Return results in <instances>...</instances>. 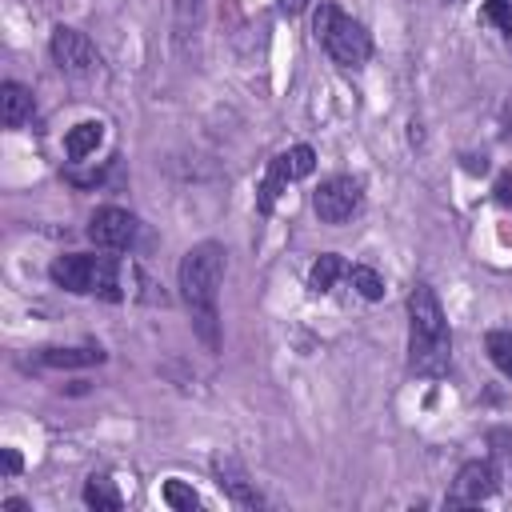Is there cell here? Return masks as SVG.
Instances as JSON below:
<instances>
[{"label": "cell", "mask_w": 512, "mask_h": 512, "mask_svg": "<svg viewBox=\"0 0 512 512\" xmlns=\"http://www.w3.org/2000/svg\"><path fill=\"white\" fill-rule=\"evenodd\" d=\"M220 484L228 488L232 504H240V508H260V504H264V500H260V492H252V488H248V484H244L240 476H224Z\"/></svg>", "instance_id": "18"}, {"label": "cell", "mask_w": 512, "mask_h": 512, "mask_svg": "<svg viewBox=\"0 0 512 512\" xmlns=\"http://www.w3.org/2000/svg\"><path fill=\"white\" fill-rule=\"evenodd\" d=\"M172 12H176L180 28H192L200 20V0H172Z\"/></svg>", "instance_id": "20"}, {"label": "cell", "mask_w": 512, "mask_h": 512, "mask_svg": "<svg viewBox=\"0 0 512 512\" xmlns=\"http://www.w3.org/2000/svg\"><path fill=\"white\" fill-rule=\"evenodd\" d=\"M484 12L504 36H512V0H484Z\"/></svg>", "instance_id": "19"}, {"label": "cell", "mask_w": 512, "mask_h": 512, "mask_svg": "<svg viewBox=\"0 0 512 512\" xmlns=\"http://www.w3.org/2000/svg\"><path fill=\"white\" fill-rule=\"evenodd\" d=\"M100 136H104V124H100V120H84V124H76V128L64 136V152H68L72 160H84L88 152H96Z\"/></svg>", "instance_id": "12"}, {"label": "cell", "mask_w": 512, "mask_h": 512, "mask_svg": "<svg viewBox=\"0 0 512 512\" xmlns=\"http://www.w3.org/2000/svg\"><path fill=\"white\" fill-rule=\"evenodd\" d=\"M48 52H52L56 68L68 72V76H96V72H100V52H96V44H92L84 32H76V28H64V24L52 28Z\"/></svg>", "instance_id": "5"}, {"label": "cell", "mask_w": 512, "mask_h": 512, "mask_svg": "<svg viewBox=\"0 0 512 512\" xmlns=\"http://www.w3.org/2000/svg\"><path fill=\"white\" fill-rule=\"evenodd\" d=\"M4 508H8V512H28V504H24V500H4Z\"/></svg>", "instance_id": "24"}, {"label": "cell", "mask_w": 512, "mask_h": 512, "mask_svg": "<svg viewBox=\"0 0 512 512\" xmlns=\"http://www.w3.org/2000/svg\"><path fill=\"white\" fill-rule=\"evenodd\" d=\"M40 364L48 368H88V364H104V348L100 344H84V348H44Z\"/></svg>", "instance_id": "11"}, {"label": "cell", "mask_w": 512, "mask_h": 512, "mask_svg": "<svg viewBox=\"0 0 512 512\" xmlns=\"http://www.w3.org/2000/svg\"><path fill=\"white\" fill-rule=\"evenodd\" d=\"M28 116H32V88H24L16 80H4L0 84V120H4V128H20Z\"/></svg>", "instance_id": "10"}, {"label": "cell", "mask_w": 512, "mask_h": 512, "mask_svg": "<svg viewBox=\"0 0 512 512\" xmlns=\"http://www.w3.org/2000/svg\"><path fill=\"white\" fill-rule=\"evenodd\" d=\"M308 4H312V0H280V12H284V16H300Z\"/></svg>", "instance_id": "22"}, {"label": "cell", "mask_w": 512, "mask_h": 512, "mask_svg": "<svg viewBox=\"0 0 512 512\" xmlns=\"http://www.w3.org/2000/svg\"><path fill=\"white\" fill-rule=\"evenodd\" d=\"M84 504H88V508H96V512H116L124 500H120V492L112 488V480H108V476H92V480L84 484Z\"/></svg>", "instance_id": "14"}, {"label": "cell", "mask_w": 512, "mask_h": 512, "mask_svg": "<svg viewBox=\"0 0 512 512\" xmlns=\"http://www.w3.org/2000/svg\"><path fill=\"white\" fill-rule=\"evenodd\" d=\"M340 276H348V264H344L336 252H324V256L312 264V272H308V288H312V292H332V284H336Z\"/></svg>", "instance_id": "13"}, {"label": "cell", "mask_w": 512, "mask_h": 512, "mask_svg": "<svg viewBox=\"0 0 512 512\" xmlns=\"http://www.w3.org/2000/svg\"><path fill=\"white\" fill-rule=\"evenodd\" d=\"M496 200H500V204H512V172L500 176V184H496Z\"/></svg>", "instance_id": "21"}, {"label": "cell", "mask_w": 512, "mask_h": 512, "mask_svg": "<svg viewBox=\"0 0 512 512\" xmlns=\"http://www.w3.org/2000/svg\"><path fill=\"white\" fill-rule=\"evenodd\" d=\"M488 356H492V364L512 380V336H508V332H488Z\"/></svg>", "instance_id": "16"}, {"label": "cell", "mask_w": 512, "mask_h": 512, "mask_svg": "<svg viewBox=\"0 0 512 512\" xmlns=\"http://www.w3.org/2000/svg\"><path fill=\"white\" fill-rule=\"evenodd\" d=\"M220 284H224V248L212 244V240L188 248L184 260H180V296L192 308V324H196V332L208 348L220 344V328H216V320H220V312H216Z\"/></svg>", "instance_id": "1"}, {"label": "cell", "mask_w": 512, "mask_h": 512, "mask_svg": "<svg viewBox=\"0 0 512 512\" xmlns=\"http://www.w3.org/2000/svg\"><path fill=\"white\" fill-rule=\"evenodd\" d=\"M496 484H500V472H496V464L492 460H468L460 472H456V480H452V488H448V508H464V504H480V500H488L492 492H496Z\"/></svg>", "instance_id": "9"}, {"label": "cell", "mask_w": 512, "mask_h": 512, "mask_svg": "<svg viewBox=\"0 0 512 512\" xmlns=\"http://www.w3.org/2000/svg\"><path fill=\"white\" fill-rule=\"evenodd\" d=\"M312 168H316V152H312L308 144H296V148L280 152V156L268 164V176H264V184H260V200H256V208H260V212H272L280 188L292 184V180H300V176H308Z\"/></svg>", "instance_id": "6"}, {"label": "cell", "mask_w": 512, "mask_h": 512, "mask_svg": "<svg viewBox=\"0 0 512 512\" xmlns=\"http://www.w3.org/2000/svg\"><path fill=\"white\" fill-rule=\"evenodd\" d=\"M348 280H352V288H356L364 300H380V296H384V280H380L372 268H364V264H352V268H348Z\"/></svg>", "instance_id": "15"}, {"label": "cell", "mask_w": 512, "mask_h": 512, "mask_svg": "<svg viewBox=\"0 0 512 512\" xmlns=\"http://www.w3.org/2000/svg\"><path fill=\"white\" fill-rule=\"evenodd\" d=\"M52 284L76 296H104V300H124L120 288V264L112 256H96V252H68L56 256L48 268Z\"/></svg>", "instance_id": "3"}, {"label": "cell", "mask_w": 512, "mask_h": 512, "mask_svg": "<svg viewBox=\"0 0 512 512\" xmlns=\"http://www.w3.org/2000/svg\"><path fill=\"white\" fill-rule=\"evenodd\" d=\"M4 472H20V456L12 448H4Z\"/></svg>", "instance_id": "23"}, {"label": "cell", "mask_w": 512, "mask_h": 512, "mask_svg": "<svg viewBox=\"0 0 512 512\" xmlns=\"http://www.w3.org/2000/svg\"><path fill=\"white\" fill-rule=\"evenodd\" d=\"M452 356L448 320L428 284H416L408 292V368L416 376H444Z\"/></svg>", "instance_id": "2"}, {"label": "cell", "mask_w": 512, "mask_h": 512, "mask_svg": "<svg viewBox=\"0 0 512 512\" xmlns=\"http://www.w3.org/2000/svg\"><path fill=\"white\" fill-rule=\"evenodd\" d=\"M360 204H364V192H360V180H352V176H328L312 196V208L324 224L352 220L360 212Z\"/></svg>", "instance_id": "7"}, {"label": "cell", "mask_w": 512, "mask_h": 512, "mask_svg": "<svg viewBox=\"0 0 512 512\" xmlns=\"http://www.w3.org/2000/svg\"><path fill=\"white\" fill-rule=\"evenodd\" d=\"M312 32L324 44V52L344 64V68H360L372 56V36L360 20H352L348 12H340L336 4H320L312 16Z\"/></svg>", "instance_id": "4"}, {"label": "cell", "mask_w": 512, "mask_h": 512, "mask_svg": "<svg viewBox=\"0 0 512 512\" xmlns=\"http://www.w3.org/2000/svg\"><path fill=\"white\" fill-rule=\"evenodd\" d=\"M164 500H168V508H176V512H192V508H200V496H196L184 480H168V484H164Z\"/></svg>", "instance_id": "17"}, {"label": "cell", "mask_w": 512, "mask_h": 512, "mask_svg": "<svg viewBox=\"0 0 512 512\" xmlns=\"http://www.w3.org/2000/svg\"><path fill=\"white\" fill-rule=\"evenodd\" d=\"M136 236H140V224H136V216L124 212V208L104 204V208H96L92 220H88V240H92L96 248H104V252H128V248L136 244Z\"/></svg>", "instance_id": "8"}]
</instances>
